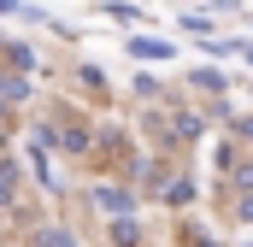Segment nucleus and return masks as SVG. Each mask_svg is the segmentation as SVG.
I'll list each match as a JSON object with an SVG mask.
<instances>
[{"instance_id":"1a4fd4ad","label":"nucleus","mask_w":253,"mask_h":247,"mask_svg":"<svg viewBox=\"0 0 253 247\" xmlns=\"http://www.w3.org/2000/svg\"><path fill=\"white\" fill-rule=\"evenodd\" d=\"M242 53H248V65H253V41H242Z\"/></svg>"},{"instance_id":"7ed1b4c3","label":"nucleus","mask_w":253,"mask_h":247,"mask_svg":"<svg viewBox=\"0 0 253 247\" xmlns=\"http://www.w3.org/2000/svg\"><path fill=\"white\" fill-rule=\"evenodd\" d=\"M94 200H100V206H106V212H124V206H129V194H124V188H100V194H94Z\"/></svg>"},{"instance_id":"423d86ee","label":"nucleus","mask_w":253,"mask_h":247,"mask_svg":"<svg viewBox=\"0 0 253 247\" xmlns=\"http://www.w3.org/2000/svg\"><path fill=\"white\" fill-rule=\"evenodd\" d=\"M42 247H77V242H71L65 230H47V236H42Z\"/></svg>"},{"instance_id":"6e6552de","label":"nucleus","mask_w":253,"mask_h":247,"mask_svg":"<svg viewBox=\"0 0 253 247\" xmlns=\"http://www.w3.org/2000/svg\"><path fill=\"white\" fill-rule=\"evenodd\" d=\"M0 12H24V6H18V0H0Z\"/></svg>"},{"instance_id":"0eeeda50","label":"nucleus","mask_w":253,"mask_h":247,"mask_svg":"<svg viewBox=\"0 0 253 247\" xmlns=\"http://www.w3.org/2000/svg\"><path fill=\"white\" fill-rule=\"evenodd\" d=\"M12 200V171H0V206Z\"/></svg>"},{"instance_id":"20e7f679","label":"nucleus","mask_w":253,"mask_h":247,"mask_svg":"<svg viewBox=\"0 0 253 247\" xmlns=\"http://www.w3.org/2000/svg\"><path fill=\"white\" fill-rule=\"evenodd\" d=\"M6 59L18 65V71H30V65H36V53H30V47H18V41H6Z\"/></svg>"},{"instance_id":"39448f33","label":"nucleus","mask_w":253,"mask_h":247,"mask_svg":"<svg viewBox=\"0 0 253 247\" xmlns=\"http://www.w3.org/2000/svg\"><path fill=\"white\" fill-rule=\"evenodd\" d=\"M112 242H118V247H135V224H129V218L112 224Z\"/></svg>"},{"instance_id":"f257e3e1","label":"nucleus","mask_w":253,"mask_h":247,"mask_svg":"<svg viewBox=\"0 0 253 247\" xmlns=\"http://www.w3.org/2000/svg\"><path fill=\"white\" fill-rule=\"evenodd\" d=\"M124 47H129V59H177V47L159 41V36H129Z\"/></svg>"},{"instance_id":"f03ea898","label":"nucleus","mask_w":253,"mask_h":247,"mask_svg":"<svg viewBox=\"0 0 253 247\" xmlns=\"http://www.w3.org/2000/svg\"><path fill=\"white\" fill-rule=\"evenodd\" d=\"M24 94H30V82H24V77H6V71H0V100H24Z\"/></svg>"}]
</instances>
